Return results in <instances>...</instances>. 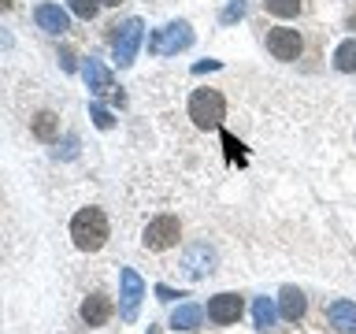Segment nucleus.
I'll return each instance as SVG.
<instances>
[{"mask_svg":"<svg viewBox=\"0 0 356 334\" xmlns=\"http://www.w3.org/2000/svg\"><path fill=\"white\" fill-rule=\"evenodd\" d=\"M108 234H111V227H108V216L100 208L74 212V219H71V241H74V249H82V253L104 249Z\"/></svg>","mask_w":356,"mask_h":334,"instance_id":"nucleus-1","label":"nucleus"},{"mask_svg":"<svg viewBox=\"0 0 356 334\" xmlns=\"http://www.w3.org/2000/svg\"><path fill=\"white\" fill-rule=\"evenodd\" d=\"M222 116H227V100H222L219 89H193V97H189V119L200 130H219Z\"/></svg>","mask_w":356,"mask_h":334,"instance_id":"nucleus-2","label":"nucleus"},{"mask_svg":"<svg viewBox=\"0 0 356 334\" xmlns=\"http://www.w3.org/2000/svg\"><path fill=\"white\" fill-rule=\"evenodd\" d=\"M178 238H182V223H178L175 216H156L149 227H145L141 234V245L149 253H167V249H175Z\"/></svg>","mask_w":356,"mask_h":334,"instance_id":"nucleus-3","label":"nucleus"},{"mask_svg":"<svg viewBox=\"0 0 356 334\" xmlns=\"http://www.w3.org/2000/svg\"><path fill=\"white\" fill-rule=\"evenodd\" d=\"M193 45V30H189V22H167V26H160L149 38V52L156 56H175Z\"/></svg>","mask_w":356,"mask_h":334,"instance_id":"nucleus-4","label":"nucleus"},{"mask_svg":"<svg viewBox=\"0 0 356 334\" xmlns=\"http://www.w3.org/2000/svg\"><path fill=\"white\" fill-rule=\"evenodd\" d=\"M141 19H127V22H119V26H111V49H115V60L119 67H127L134 63V56H138V45H141Z\"/></svg>","mask_w":356,"mask_h":334,"instance_id":"nucleus-5","label":"nucleus"},{"mask_svg":"<svg viewBox=\"0 0 356 334\" xmlns=\"http://www.w3.org/2000/svg\"><path fill=\"white\" fill-rule=\"evenodd\" d=\"M267 52L282 63H293L305 52V38L293 26H275V30H267Z\"/></svg>","mask_w":356,"mask_h":334,"instance_id":"nucleus-6","label":"nucleus"},{"mask_svg":"<svg viewBox=\"0 0 356 334\" xmlns=\"http://www.w3.org/2000/svg\"><path fill=\"white\" fill-rule=\"evenodd\" d=\"M245 312V301L238 294H216L208 301V319L216 323V327H230V323H238Z\"/></svg>","mask_w":356,"mask_h":334,"instance_id":"nucleus-7","label":"nucleus"},{"mask_svg":"<svg viewBox=\"0 0 356 334\" xmlns=\"http://www.w3.org/2000/svg\"><path fill=\"white\" fill-rule=\"evenodd\" d=\"M111 312H115V305H111V297H104V294H93V297L82 301V323L86 327H104L111 319Z\"/></svg>","mask_w":356,"mask_h":334,"instance_id":"nucleus-8","label":"nucleus"},{"mask_svg":"<svg viewBox=\"0 0 356 334\" xmlns=\"http://www.w3.org/2000/svg\"><path fill=\"white\" fill-rule=\"evenodd\" d=\"M33 19H38V26L44 33H63L71 22H67V11L60 4H38V11H33Z\"/></svg>","mask_w":356,"mask_h":334,"instance_id":"nucleus-9","label":"nucleus"},{"mask_svg":"<svg viewBox=\"0 0 356 334\" xmlns=\"http://www.w3.org/2000/svg\"><path fill=\"white\" fill-rule=\"evenodd\" d=\"M327 316H330V327L338 334H356V305L353 301H334L327 308Z\"/></svg>","mask_w":356,"mask_h":334,"instance_id":"nucleus-10","label":"nucleus"},{"mask_svg":"<svg viewBox=\"0 0 356 334\" xmlns=\"http://www.w3.org/2000/svg\"><path fill=\"white\" fill-rule=\"evenodd\" d=\"M141 294H145V289H141V278L127 267V271H122V319H134V316H138Z\"/></svg>","mask_w":356,"mask_h":334,"instance_id":"nucleus-11","label":"nucleus"},{"mask_svg":"<svg viewBox=\"0 0 356 334\" xmlns=\"http://www.w3.org/2000/svg\"><path fill=\"white\" fill-rule=\"evenodd\" d=\"M211 260H216V256L208 253V245H193V249L186 253V260H182V271L189 278H200V275L211 271Z\"/></svg>","mask_w":356,"mask_h":334,"instance_id":"nucleus-12","label":"nucleus"},{"mask_svg":"<svg viewBox=\"0 0 356 334\" xmlns=\"http://www.w3.org/2000/svg\"><path fill=\"white\" fill-rule=\"evenodd\" d=\"M82 74H86V86L93 89L97 97H104L108 89H111V74H108V67L100 63V60H86V67H82Z\"/></svg>","mask_w":356,"mask_h":334,"instance_id":"nucleus-13","label":"nucleus"},{"mask_svg":"<svg viewBox=\"0 0 356 334\" xmlns=\"http://www.w3.org/2000/svg\"><path fill=\"white\" fill-rule=\"evenodd\" d=\"M278 308H282V319L297 323L300 316H305L308 301H305V294H300L297 286H286V289H282V301H278Z\"/></svg>","mask_w":356,"mask_h":334,"instance_id":"nucleus-14","label":"nucleus"},{"mask_svg":"<svg viewBox=\"0 0 356 334\" xmlns=\"http://www.w3.org/2000/svg\"><path fill=\"white\" fill-rule=\"evenodd\" d=\"M334 67H338L341 74H356V38L341 41L338 49H334Z\"/></svg>","mask_w":356,"mask_h":334,"instance_id":"nucleus-15","label":"nucleus"},{"mask_svg":"<svg viewBox=\"0 0 356 334\" xmlns=\"http://www.w3.org/2000/svg\"><path fill=\"white\" fill-rule=\"evenodd\" d=\"M200 319H204V312H200L197 305H178L175 316H171V323L178 331H193V327H200Z\"/></svg>","mask_w":356,"mask_h":334,"instance_id":"nucleus-16","label":"nucleus"},{"mask_svg":"<svg viewBox=\"0 0 356 334\" xmlns=\"http://www.w3.org/2000/svg\"><path fill=\"white\" fill-rule=\"evenodd\" d=\"M56 134H60V119H56L52 111H41V116L33 119V138H41V141H52Z\"/></svg>","mask_w":356,"mask_h":334,"instance_id":"nucleus-17","label":"nucleus"},{"mask_svg":"<svg viewBox=\"0 0 356 334\" xmlns=\"http://www.w3.org/2000/svg\"><path fill=\"white\" fill-rule=\"evenodd\" d=\"M264 11H271L278 19H293L300 11V0H264Z\"/></svg>","mask_w":356,"mask_h":334,"instance_id":"nucleus-18","label":"nucleus"},{"mask_svg":"<svg viewBox=\"0 0 356 334\" xmlns=\"http://www.w3.org/2000/svg\"><path fill=\"white\" fill-rule=\"evenodd\" d=\"M252 316H256V327L267 331V327L275 323V308H271V301L260 297V301H256V308H252Z\"/></svg>","mask_w":356,"mask_h":334,"instance_id":"nucleus-19","label":"nucleus"},{"mask_svg":"<svg viewBox=\"0 0 356 334\" xmlns=\"http://www.w3.org/2000/svg\"><path fill=\"white\" fill-rule=\"evenodd\" d=\"M67 4H71V11L78 19H97V11H100V0H67Z\"/></svg>","mask_w":356,"mask_h":334,"instance_id":"nucleus-20","label":"nucleus"},{"mask_svg":"<svg viewBox=\"0 0 356 334\" xmlns=\"http://www.w3.org/2000/svg\"><path fill=\"white\" fill-rule=\"evenodd\" d=\"M93 122H97L100 130H111V122H115V119H111V111H104L100 104H93Z\"/></svg>","mask_w":356,"mask_h":334,"instance_id":"nucleus-21","label":"nucleus"},{"mask_svg":"<svg viewBox=\"0 0 356 334\" xmlns=\"http://www.w3.org/2000/svg\"><path fill=\"white\" fill-rule=\"evenodd\" d=\"M241 15H245V4H241V0H234V4H227V11H222V22H234Z\"/></svg>","mask_w":356,"mask_h":334,"instance_id":"nucleus-22","label":"nucleus"},{"mask_svg":"<svg viewBox=\"0 0 356 334\" xmlns=\"http://www.w3.org/2000/svg\"><path fill=\"white\" fill-rule=\"evenodd\" d=\"M0 11H11V0H0Z\"/></svg>","mask_w":356,"mask_h":334,"instance_id":"nucleus-23","label":"nucleus"},{"mask_svg":"<svg viewBox=\"0 0 356 334\" xmlns=\"http://www.w3.org/2000/svg\"><path fill=\"white\" fill-rule=\"evenodd\" d=\"M100 4H122V0H100Z\"/></svg>","mask_w":356,"mask_h":334,"instance_id":"nucleus-24","label":"nucleus"},{"mask_svg":"<svg viewBox=\"0 0 356 334\" xmlns=\"http://www.w3.org/2000/svg\"><path fill=\"white\" fill-rule=\"evenodd\" d=\"M149 334H156V327H149Z\"/></svg>","mask_w":356,"mask_h":334,"instance_id":"nucleus-25","label":"nucleus"}]
</instances>
